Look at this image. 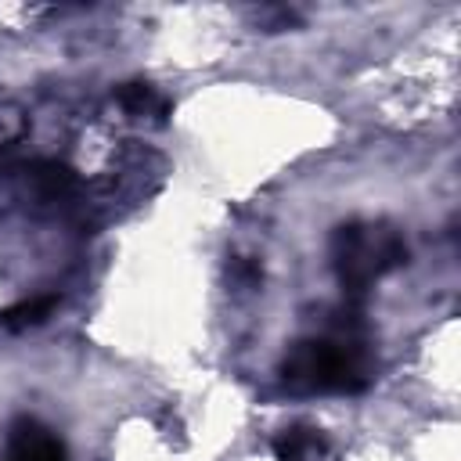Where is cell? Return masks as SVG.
Here are the masks:
<instances>
[{"mask_svg":"<svg viewBox=\"0 0 461 461\" xmlns=\"http://www.w3.org/2000/svg\"><path fill=\"white\" fill-rule=\"evenodd\" d=\"M277 375L292 393H306V396H313V393L357 396L375 378L371 375V360H367L360 342L328 339V335H313V339L292 342V349L281 357Z\"/></svg>","mask_w":461,"mask_h":461,"instance_id":"6da1fadb","label":"cell"},{"mask_svg":"<svg viewBox=\"0 0 461 461\" xmlns=\"http://www.w3.org/2000/svg\"><path fill=\"white\" fill-rule=\"evenodd\" d=\"M335 277L349 295H364L378 277L407 263V241L393 223H342L331 234Z\"/></svg>","mask_w":461,"mask_h":461,"instance_id":"7a4b0ae2","label":"cell"},{"mask_svg":"<svg viewBox=\"0 0 461 461\" xmlns=\"http://www.w3.org/2000/svg\"><path fill=\"white\" fill-rule=\"evenodd\" d=\"M7 461H68V450L50 429H43L32 418H22L11 429Z\"/></svg>","mask_w":461,"mask_h":461,"instance_id":"3957f363","label":"cell"},{"mask_svg":"<svg viewBox=\"0 0 461 461\" xmlns=\"http://www.w3.org/2000/svg\"><path fill=\"white\" fill-rule=\"evenodd\" d=\"M76 184H79V176H76V169L65 166V162L40 158V162L25 166V191H32V194L43 198V202H54V198L72 194Z\"/></svg>","mask_w":461,"mask_h":461,"instance_id":"277c9868","label":"cell"},{"mask_svg":"<svg viewBox=\"0 0 461 461\" xmlns=\"http://www.w3.org/2000/svg\"><path fill=\"white\" fill-rule=\"evenodd\" d=\"M115 104L130 115V119H155V122H166V115L173 112L169 97H162L151 83L144 79H130V83H119L115 86Z\"/></svg>","mask_w":461,"mask_h":461,"instance_id":"5b68a950","label":"cell"},{"mask_svg":"<svg viewBox=\"0 0 461 461\" xmlns=\"http://www.w3.org/2000/svg\"><path fill=\"white\" fill-rule=\"evenodd\" d=\"M270 450L277 461H310L324 454V436L313 425H288L270 439Z\"/></svg>","mask_w":461,"mask_h":461,"instance_id":"8992f818","label":"cell"},{"mask_svg":"<svg viewBox=\"0 0 461 461\" xmlns=\"http://www.w3.org/2000/svg\"><path fill=\"white\" fill-rule=\"evenodd\" d=\"M54 310H58V295H32V299H22V303L7 306L0 313V324L7 331H29V328H40Z\"/></svg>","mask_w":461,"mask_h":461,"instance_id":"52a82bcc","label":"cell"},{"mask_svg":"<svg viewBox=\"0 0 461 461\" xmlns=\"http://www.w3.org/2000/svg\"><path fill=\"white\" fill-rule=\"evenodd\" d=\"M25 130H29V119L22 115V108H18V104L0 101V148H7V144H14V140H22V137H25Z\"/></svg>","mask_w":461,"mask_h":461,"instance_id":"ba28073f","label":"cell"}]
</instances>
